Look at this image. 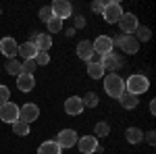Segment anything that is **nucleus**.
<instances>
[{
  "instance_id": "1",
  "label": "nucleus",
  "mask_w": 156,
  "mask_h": 154,
  "mask_svg": "<svg viewBox=\"0 0 156 154\" xmlns=\"http://www.w3.org/2000/svg\"><path fill=\"white\" fill-rule=\"evenodd\" d=\"M148 88H150V81L142 73H133L125 81V92H129L133 96H140V94H144V92H148Z\"/></svg>"
},
{
  "instance_id": "2",
  "label": "nucleus",
  "mask_w": 156,
  "mask_h": 154,
  "mask_svg": "<svg viewBox=\"0 0 156 154\" xmlns=\"http://www.w3.org/2000/svg\"><path fill=\"white\" fill-rule=\"evenodd\" d=\"M104 79V92H106L110 98H119L123 92H125V79L117 75V73H108L102 77Z\"/></svg>"
},
{
  "instance_id": "3",
  "label": "nucleus",
  "mask_w": 156,
  "mask_h": 154,
  "mask_svg": "<svg viewBox=\"0 0 156 154\" xmlns=\"http://www.w3.org/2000/svg\"><path fill=\"white\" fill-rule=\"evenodd\" d=\"M115 44H117L125 54H135V52L140 50V42L133 36H125V34H121V36L115 38V40H112V46H115Z\"/></svg>"
},
{
  "instance_id": "4",
  "label": "nucleus",
  "mask_w": 156,
  "mask_h": 154,
  "mask_svg": "<svg viewBox=\"0 0 156 154\" xmlns=\"http://www.w3.org/2000/svg\"><path fill=\"white\" fill-rule=\"evenodd\" d=\"M100 65H102V69L108 73H117L123 67V56L121 54H115V52H108V54H104V56H100V60H98Z\"/></svg>"
},
{
  "instance_id": "5",
  "label": "nucleus",
  "mask_w": 156,
  "mask_h": 154,
  "mask_svg": "<svg viewBox=\"0 0 156 154\" xmlns=\"http://www.w3.org/2000/svg\"><path fill=\"white\" fill-rule=\"evenodd\" d=\"M102 17H104V21L106 23H119V19L123 17V6H121L119 2H106L104 4V11H102Z\"/></svg>"
},
{
  "instance_id": "6",
  "label": "nucleus",
  "mask_w": 156,
  "mask_h": 154,
  "mask_svg": "<svg viewBox=\"0 0 156 154\" xmlns=\"http://www.w3.org/2000/svg\"><path fill=\"white\" fill-rule=\"evenodd\" d=\"M0 119L4 121V123H15V121H19V106L15 104V102H4V104H0Z\"/></svg>"
},
{
  "instance_id": "7",
  "label": "nucleus",
  "mask_w": 156,
  "mask_h": 154,
  "mask_svg": "<svg viewBox=\"0 0 156 154\" xmlns=\"http://www.w3.org/2000/svg\"><path fill=\"white\" fill-rule=\"evenodd\" d=\"M50 9H52V15L56 19H60V21H65L67 17L73 15V6H71V2H67V0H54Z\"/></svg>"
},
{
  "instance_id": "8",
  "label": "nucleus",
  "mask_w": 156,
  "mask_h": 154,
  "mask_svg": "<svg viewBox=\"0 0 156 154\" xmlns=\"http://www.w3.org/2000/svg\"><path fill=\"white\" fill-rule=\"evenodd\" d=\"M40 117V108H37V104H23V106H19V121H23V123H34L36 119Z\"/></svg>"
},
{
  "instance_id": "9",
  "label": "nucleus",
  "mask_w": 156,
  "mask_h": 154,
  "mask_svg": "<svg viewBox=\"0 0 156 154\" xmlns=\"http://www.w3.org/2000/svg\"><path fill=\"white\" fill-rule=\"evenodd\" d=\"M119 25H121V31L125 34V36H131L133 31L137 29V17L133 15V13H123V17L119 19Z\"/></svg>"
},
{
  "instance_id": "10",
  "label": "nucleus",
  "mask_w": 156,
  "mask_h": 154,
  "mask_svg": "<svg viewBox=\"0 0 156 154\" xmlns=\"http://www.w3.org/2000/svg\"><path fill=\"white\" fill-rule=\"evenodd\" d=\"M77 140L79 138H77V131L75 129H62L54 142L58 144L60 148H73V146H77Z\"/></svg>"
},
{
  "instance_id": "11",
  "label": "nucleus",
  "mask_w": 156,
  "mask_h": 154,
  "mask_svg": "<svg viewBox=\"0 0 156 154\" xmlns=\"http://www.w3.org/2000/svg\"><path fill=\"white\" fill-rule=\"evenodd\" d=\"M0 54H4L6 60L15 59V56L19 54V44H17L12 38H4V40H0Z\"/></svg>"
},
{
  "instance_id": "12",
  "label": "nucleus",
  "mask_w": 156,
  "mask_h": 154,
  "mask_svg": "<svg viewBox=\"0 0 156 154\" xmlns=\"http://www.w3.org/2000/svg\"><path fill=\"white\" fill-rule=\"evenodd\" d=\"M77 146H79V150L83 154H94V152H98V148H100L98 138H94V135H83V138H79V140H77Z\"/></svg>"
},
{
  "instance_id": "13",
  "label": "nucleus",
  "mask_w": 156,
  "mask_h": 154,
  "mask_svg": "<svg viewBox=\"0 0 156 154\" xmlns=\"http://www.w3.org/2000/svg\"><path fill=\"white\" fill-rule=\"evenodd\" d=\"M94 52L96 54H100V56H104V54H108V52H112V38H108V36H98L94 42Z\"/></svg>"
},
{
  "instance_id": "14",
  "label": "nucleus",
  "mask_w": 156,
  "mask_h": 154,
  "mask_svg": "<svg viewBox=\"0 0 156 154\" xmlns=\"http://www.w3.org/2000/svg\"><path fill=\"white\" fill-rule=\"evenodd\" d=\"M94 44L90 42V40H81L79 44H77V56L85 63H90V60H94Z\"/></svg>"
},
{
  "instance_id": "15",
  "label": "nucleus",
  "mask_w": 156,
  "mask_h": 154,
  "mask_svg": "<svg viewBox=\"0 0 156 154\" xmlns=\"http://www.w3.org/2000/svg\"><path fill=\"white\" fill-rule=\"evenodd\" d=\"M81 110H83V102H81V98H79V96H71V98H67V100H65V113H67V115L77 117Z\"/></svg>"
},
{
  "instance_id": "16",
  "label": "nucleus",
  "mask_w": 156,
  "mask_h": 154,
  "mask_svg": "<svg viewBox=\"0 0 156 154\" xmlns=\"http://www.w3.org/2000/svg\"><path fill=\"white\" fill-rule=\"evenodd\" d=\"M29 42H34L36 48L42 50V52H48L50 48H52V36H48V34H34V38Z\"/></svg>"
},
{
  "instance_id": "17",
  "label": "nucleus",
  "mask_w": 156,
  "mask_h": 154,
  "mask_svg": "<svg viewBox=\"0 0 156 154\" xmlns=\"http://www.w3.org/2000/svg\"><path fill=\"white\" fill-rule=\"evenodd\" d=\"M17 88H19L21 92H31V90L36 88V79H34V75L21 73V75L17 77Z\"/></svg>"
},
{
  "instance_id": "18",
  "label": "nucleus",
  "mask_w": 156,
  "mask_h": 154,
  "mask_svg": "<svg viewBox=\"0 0 156 154\" xmlns=\"http://www.w3.org/2000/svg\"><path fill=\"white\" fill-rule=\"evenodd\" d=\"M37 52H40V50L36 48V44H34V42H25V44H21V46H19V56H23V60L36 59Z\"/></svg>"
},
{
  "instance_id": "19",
  "label": "nucleus",
  "mask_w": 156,
  "mask_h": 154,
  "mask_svg": "<svg viewBox=\"0 0 156 154\" xmlns=\"http://www.w3.org/2000/svg\"><path fill=\"white\" fill-rule=\"evenodd\" d=\"M87 75H90L92 79H102V77L106 75V71L102 69V65H100L98 60H90V63H87Z\"/></svg>"
},
{
  "instance_id": "20",
  "label": "nucleus",
  "mask_w": 156,
  "mask_h": 154,
  "mask_svg": "<svg viewBox=\"0 0 156 154\" xmlns=\"http://www.w3.org/2000/svg\"><path fill=\"white\" fill-rule=\"evenodd\" d=\"M119 102L123 108H127V110H131V108H135L137 104H140V100H137V96L129 94V92H123V94L119 96Z\"/></svg>"
},
{
  "instance_id": "21",
  "label": "nucleus",
  "mask_w": 156,
  "mask_h": 154,
  "mask_svg": "<svg viewBox=\"0 0 156 154\" xmlns=\"http://www.w3.org/2000/svg\"><path fill=\"white\" fill-rule=\"evenodd\" d=\"M125 138H127V142H129V144H140L142 140H144V131L140 129V127H127Z\"/></svg>"
},
{
  "instance_id": "22",
  "label": "nucleus",
  "mask_w": 156,
  "mask_h": 154,
  "mask_svg": "<svg viewBox=\"0 0 156 154\" xmlns=\"http://www.w3.org/2000/svg\"><path fill=\"white\" fill-rule=\"evenodd\" d=\"M60 146L54 140H50V142H44L40 148H37V154H60Z\"/></svg>"
},
{
  "instance_id": "23",
  "label": "nucleus",
  "mask_w": 156,
  "mask_h": 154,
  "mask_svg": "<svg viewBox=\"0 0 156 154\" xmlns=\"http://www.w3.org/2000/svg\"><path fill=\"white\" fill-rule=\"evenodd\" d=\"M108 133H110V125L106 121H98L94 125V138H106Z\"/></svg>"
},
{
  "instance_id": "24",
  "label": "nucleus",
  "mask_w": 156,
  "mask_h": 154,
  "mask_svg": "<svg viewBox=\"0 0 156 154\" xmlns=\"http://www.w3.org/2000/svg\"><path fill=\"white\" fill-rule=\"evenodd\" d=\"M4 69H6V73L9 75H21V63L17 59H11V60H6V65H4Z\"/></svg>"
},
{
  "instance_id": "25",
  "label": "nucleus",
  "mask_w": 156,
  "mask_h": 154,
  "mask_svg": "<svg viewBox=\"0 0 156 154\" xmlns=\"http://www.w3.org/2000/svg\"><path fill=\"white\" fill-rule=\"evenodd\" d=\"M133 34H137V42H148L150 38H152V31H150V27H146V25H137V29L133 31Z\"/></svg>"
},
{
  "instance_id": "26",
  "label": "nucleus",
  "mask_w": 156,
  "mask_h": 154,
  "mask_svg": "<svg viewBox=\"0 0 156 154\" xmlns=\"http://www.w3.org/2000/svg\"><path fill=\"white\" fill-rule=\"evenodd\" d=\"M81 102H83V108H94V106H98V96L94 92H87L81 98Z\"/></svg>"
},
{
  "instance_id": "27",
  "label": "nucleus",
  "mask_w": 156,
  "mask_h": 154,
  "mask_svg": "<svg viewBox=\"0 0 156 154\" xmlns=\"http://www.w3.org/2000/svg\"><path fill=\"white\" fill-rule=\"evenodd\" d=\"M46 27H48V36H50V34H58L60 29H62V21L56 19V17H52L48 23H46Z\"/></svg>"
},
{
  "instance_id": "28",
  "label": "nucleus",
  "mask_w": 156,
  "mask_h": 154,
  "mask_svg": "<svg viewBox=\"0 0 156 154\" xmlns=\"http://www.w3.org/2000/svg\"><path fill=\"white\" fill-rule=\"evenodd\" d=\"M12 131H15L17 135H27V133H29V125L23 123V121H15V123H12Z\"/></svg>"
},
{
  "instance_id": "29",
  "label": "nucleus",
  "mask_w": 156,
  "mask_h": 154,
  "mask_svg": "<svg viewBox=\"0 0 156 154\" xmlns=\"http://www.w3.org/2000/svg\"><path fill=\"white\" fill-rule=\"evenodd\" d=\"M37 69V65H36V60L31 59V60H23L21 63V73H27V75H34Z\"/></svg>"
},
{
  "instance_id": "30",
  "label": "nucleus",
  "mask_w": 156,
  "mask_h": 154,
  "mask_svg": "<svg viewBox=\"0 0 156 154\" xmlns=\"http://www.w3.org/2000/svg\"><path fill=\"white\" fill-rule=\"evenodd\" d=\"M34 60H36L37 67H46V65L50 63V54H48V52H42V50H40V52L36 54V59H34Z\"/></svg>"
},
{
  "instance_id": "31",
  "label": "nucleus",
  "mask_w": 156,
  "mask_h": 154,
  "mask_svg": "<svg viewBox=\"0 0 156 154\" xmlns=\"http://www.w3.org/2000/svg\"><path fill=\"white\" fill-rule=\"evenodd\" d=\"M52 17H54V15H52V9H50V6H44V9H40V19H42L44 23H48Z\"/></svg>"
},
{
  "instance_id": "32",
  "label": "nucleus",
  "mask_w": 156,
  "mask_h": 154,
  "mask_svg": "<svg viewBox=\"0 0 156 154\" xmlns=\"http://www.w3.org/2000/svg\"><path fill=\"white\" fill-rule=\"evenodd\" d=\"M9 100H11V92H9V88L0 83V104H4V102H9Z\"/></svg>"
},
{
  "instance_id": "33",
  "label": "nucleus",
  "mask_w": 156,
  "mask_h": 154,
  "mask_svg": "<svg viewBox=\"0 0 156 154\" xmlns=\"http://www.w3.org/2000/svg\"><path fill=\"white\" fill-rule=\"evenodd\" d=\"M104 4H106V2H102V0H94V2H92V11L94 13H102L104 11Z\"/></svg>"
},
{
  "instance_id": "34",
  "label": "nucleus",
  "mask_w": 156,
  "mask_h": 154,
  "mask_svg": "<svg viewBox=\"0 0 156 154\" xmlns=\"http://www.w3.org/2000/svg\"><path fill=\"white\" fill-rule=\"evenodd\" d=\"M73 21H75V27H79V29H81V27H85V19L81 17V15H77Z\"/></svg>"
},
{
  "instance_id": "35",
  "label": "nucleus",
  "mask_w": 156,
  "mask_h": 154,
  "mask_svg": "<svg viewBox=\"0 0 156 154\" xmlns=\"http://www.w3.org/2000/svg\"><path fill=\"white\" fill-rule=\"evenodd\" d=\"M146 142L150 144V146H154V142H156V135H154V131H148V133H146Z\"/></svg>"
},
{
  "instance_id": "36",
  "label": "nucleus",
  "mask_w": 156,
  "mask_h": 154,
  "mask_svg": "<svg viewBox=\"0 0 156 154\" xmlns=\"http://www.w3.org/2000/svg\"><path fill=\"white\" fill-rule=\"evenodd\" d=\"M150 113H152V115H154V113H156V102H154V100L150 102Z\"/></svg>"
},
{
  "instance_id": "37",
  "label": "nucleus",
  "mask_w": 156,
  "mask_h": 154,
  "mask_svg": "<svg viewBox=\"0 0 156 154\" xmlns=\"http://www.w3.org/2000/svg\"><path fill=\"white\" fill-rule=\"evenodd\" d=\"M67 36H69V38H73V36H75V27H71V29H67Z\"/></svg>"
},
{
  "instance_id": "38",
  "label": "nucleus",
  "mask_w": 156,
  "mask_h": 154,
  "mask_svg": "<svg viewBox=\"0 0 156 154\" xmlns=\"http://www.w3.org/2000/svg\"><path fill=\"white\" fill-rule=\"evenodd\" d=\"M0 13H2V11H0Z\"/></svg>"
}]
</instances>
